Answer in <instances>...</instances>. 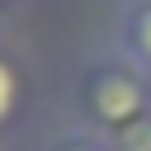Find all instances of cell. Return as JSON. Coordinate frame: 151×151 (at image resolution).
Wrapping results in <instances>:
<instances>
[{
  "label": "cell",
  "instance_id": "3",
  "mask_svg": "<svg viewBox=\"0 0 151 151\" xmlns=\"http://www.w3.org/2000/svg\"><path fill=\"white\" fill-rule=\"evenodd\" d=\"M24 109V66L14 61V52L0 47V132L19 118Z\"/></svg>",
  "mask_w": 151,
  "mask_h": 151
},
{
  "label": "cell",
  "instance_id": "6",
  "mask_svg": "<svg viewBox=\"0 0 151 151\" xmlns=\"http://www.w3.org/2000/svg\"><path fill=\"white\" fill-rule=\"evenodd\" d=\"M14 5H19V0H0V14H9V9H14Z\"/></svg>",
  "mask_w": 151,
  "mask_h": 151
},
{
  "label": "cell",
  "instance_id": "2",
  "mask_svg": "<svg viewBox=\"0 0 151 151\" xmlns=\"http://www.w3.org/2000/svg\"><path fill=\"white\" fill-rule=\"evenodd\" d=\"M118 52L151 76V0H127L118 14Z\"/></svg>",
  "mask_w": 151,
  "mask_h": 151
},
{
  "label": "cell",
  "instance_id": "1",
  "mask_svg": "<svg viewBox=\"0 0 151 151\" xmlns=\"http://www.w3.org/2000/svg\"><path fill=\"white\" fill-rule=\"evenodd\" d=\"M76 104H80V118H85L90 132L118 137L123 127H132L137 118L151 113V76L118 52L113 61H99V66L85 71Z\"/></svg>",
  "mask_w": 151,
  "mask_h": 151
},
{
  "label": "cell",
  "instance_id": "5",
  "mask_svg": "<svg viewBox=\"0 0 151 151\" xmlns=\"http://www.w3.org/2000/svg\"><path fill=\"white\" fill-rule=\"evenodd\" d=\"M109 146L113 151H151V113L137 118L132 127H123L118 137H109Z\"/></svg>",
  "mask_w": 151,
  "mask_h": 151
},
{
  "label": "cell",
  "instance_id": "4",
  "mask_svg": "<svg viewBox=\"0 0 151 151\" xmlns=\"http://www.w3.org/2000/svg\"><path fill=\"white\" fill-rule=\"evenodd\" d=\"M42 151H113V146H109V137H99V132H90V127H76V132L52 137Z\"/></svg>",
  "mask_w": 151,
  "mask_h": 151
}]
</instances>
